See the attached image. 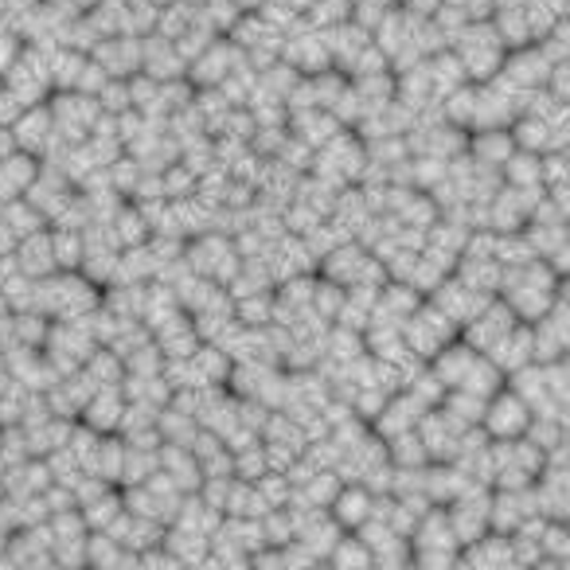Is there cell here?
<instances>
[{
  "label": "cell",
  "instance_id": "obj_4",
  "mask_svg": "<svg viewBox=\"0 0 570 570\" xmlns=\"http://www.w3.org/2000/svg\"><path fill=\"white\" fill-rule=\"evenodd\" d=\"M20 274L24 277H48L56 274V250H51V235H24L20 238Z\"/></svg>",
  "mask_w": 570,
  "mask_h": 570
},
{
  "label": "cell",
  "instance_id": "obj_3",
  "mask_svg": "<svg viewBox=\"0 0 570 570\" xmlns=\"http://www.w3.org/2000/svg\"><path fill=\"white\" fill-rule=\"evenodd\" d=\"M40 176L36 153H9L0 157V204H12L28 191V184Z\"/></svg>",
  "mask_w": 570,
  "mask_h": 570
},
{
  "label": "cell",
  "instance_id": "obj_1",
  "mask_svg": "<svg viewBox=\"0 0 570 570\" xmlns=\"http://www.w3.org/2000/svg\"><path fill=\"white\" fill-rule=\"evenodd\" d=\"M481 422L492 438H523L528 434V422H531V406L515 395L512 387H497L489 399H484V411Z\"/></svg>",
  "mask_w": 570,
  "mask_h": 570
},
{
  "label": "cell",
  "instance_id": "obj_6",
  "mask_svg": "<svg viewBox=\"0 0 570 570\" xmlns=\"http://www.w3.org/2000/svg\"><path fill=\"white\" fill-rule=\"evenodd\" d=\"M512 134H504V129H484V134L473 137V157L481 168H500L508 157H512Z\"/></svg>",
  "mask_w": 570,
  "mask_h": 570
},
{
  "label": "cell",
  "instance_id": "obj_2",
  "mask_svg": "<svg viewBox=\"0 0 570 570\" xmlns=\"http://www.w3.org/2000/svg\"><path fill=\"white\" fill-rule=\"evenodd\" d=\"M469 325V348L473 352H489L492 344L500 341V336L508 333V328L515 325V313L508 309V302L504 305H497V302H484L481 309L473 313V317L465 321Z\"/></svg>",
  "mask_w": 570,
  "mask_h": 570
},
{
  "label": "cell",
  "instance_id": "obj_5",
  "mask_svg": "<svg viewBox=\"0 0 570 570\" xmlns=\"http://www.w3.org/2000/svg\"><path fill=\"white\" fill-rule=\"evenodd\" d=\"M328 504L336 508V523H341V528H360L364 520H372V492H367L364 484H356V489H336V497L328 500Z\"/></svg>",
  "mask_w": 570,
  "mask_h": 570
}]
</instances>
